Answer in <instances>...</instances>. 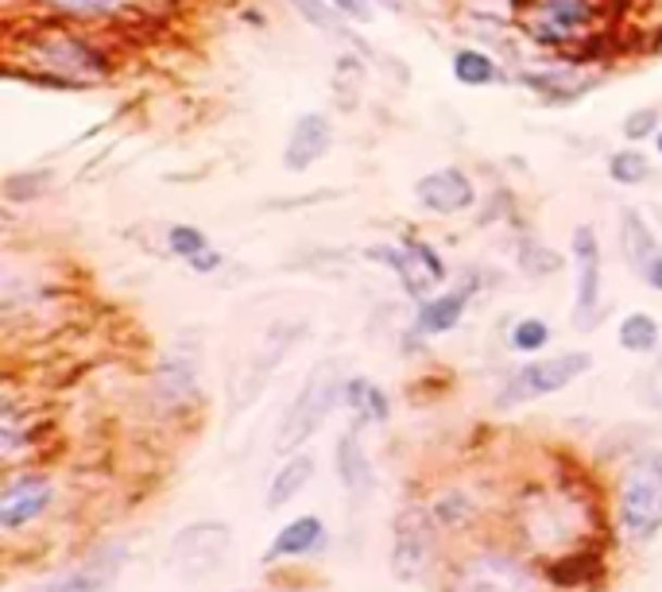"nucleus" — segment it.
<instances>
[{
    "label": "nucleus",
    "instance_id": "obj_1",
    "mask_svg": "<svg viewBox=\"0 0 662 592\" xmlns=\"http://www.w3.org/2000/svg\"><path fill=\"white\" fill-rule=\"evenodd\" d=\"M27 59L36 71H43L47 81L66 89L93 86L113 74V59L93 39L78 36L71 27H43L39 36L27 39Z\"/></svg>",
    "mask_w": 662,
    "mask_h": 592
},
{
    "label": "nucleus",
    "instance_id": "obj_2",
    "mask_svg": "<svg viewBox=\"0 0 662 592\" xmlns=\"http://www.w3.org/2000/svg\"><path fill=\"white\" fill-rule=\"evenodd\" d=\"M341 364L337 361H322L318 368L310 371L302 380L299 395L291 399V407L283 411V423L275 430V453H295L310 433L318 430L322 423L329 418V411L337 407L341 399Z\"/></svg>",
    "mask_w": 662,
    "mask_h": 592
},
{
    "label": "nucleus",
    "instance_id": "obj_3",
    "mask_svg": "<svg viewBox=\"0 0 662 592\" xmlns=\"http://www.w3.org/2000/svg\"><path fill=\"white\" fill-rule=\"evenodd\" d=\"M364 260L388 267L399 279L407 299L415 302H426L430 294H438L446 287V279H450V267H446L438 248L423 237H411V232L399 244H369L364 248Z\"/></svg>",
    "mask_w": 662,
    "mask_h": 592
},
{
    "label": "nucleus",
    "instance_id": "obj_4",
    "mask_svg": "<svg viewBox=\"0 0 662 592\" xmlns=\"http://www.w3.org/2000/svg\"><path fill=\"white\" fill-rule=\"evenodd\" d=\"M620 527L627 539L647 542L659 534L662 527V457L647 453V457L632 461L620 477Z\"/></svg>",
    "mask_w": 662,
    "mask_h": 592
},
{
    "label": "nucleus",
    "instance_id": "obj_5",
    "mask_svg": "<svg viewBox=\"0 0 662 592\" xmlns=\"http://www.w3.org/2000/svg\"><path fill=\"white\" fill-rule=\"evenodd\" d=\"M601 0H535L527 12V39L550 51L582 43L592 36Z\"/></svg>",
    "mask_w": 662,
    "mask_h": 592
},
{
    "label": "nucleus",
    "instance_id": "obj_6",
    "mask_svg": "<svg viewBox=\"0 0 662 592\" xmlns=\"http://www.w3.org/2000/svg\"><path fill=\"white\" fill-rule=\"evenodd\" d=\"M446 592H539L535 577L523 566L520 557L503 554V550H480L465 557L450 577Z\"/></svg>",
    "mask_w": 662,
    "mask_h": 592
},
{
    "label": "nucleus",
    "instance_id": "obj_7",
    "mask_svg": "<svg viewBox=\"0 0 662 592\" xmlns=\"http://www.w3.org/2000/svg\"><path fill=\"white\" fill-rule=\"evenodd\" d=\"M570 256H574V326L589 329L601 314V287H604V256H601V237L597 225L582 222L570 232Z\"/></svg>",
    "mask_w": 662,
    "mask_h": 592
},
{
    "label": "nucleus",
    "instance_id": "obj_8",
    "mask_svg": "<svg viewBox=\"0 0 662 592\" xmlns=\"http://www.w3.org/2000/svg\"><path fill=\"white\" fill-rule=\"evenodd\" d=\"M592 368L589 353H562L550 356V361H530L515 371L508 388L500 391V407H515V403H527V399H542V395H558L562 388L585 376Z\"/></svg>",
    "mask_w": 662,
    "mask_h": 592
},
{
    "label": "nucleus",
    "instance_id": "obj_9",
    "mask_svg": "<svg viewBox=\"0 0 662 592\" xmlns=\"http://www.w3.org/2000/svg\"><path fill=\"white\" fill-rule=\"evenodd\" d=\"M229 527L225 522H195L186 531L175 534L171 542V566L178 577H205L225 562L229 554Z\"/></svg>",
    "mask_w": 662,
    "mask_h": 592
},
{
    "label": "nucleus",
    "instance_id": "obj_10",
    "mask_svg": "<svg viewBox=\"0 0 662 592\" xmlns=\"http://www.w3.org/2000/svg\"><path fill=\"white\" fill-rule=\"evenodd\" d=\"M415 202L434 217H461L477 205V182L461 167H438L415 182Z\"/></svg>",
    "mask_w": 662,
    "mask_h": 592
},
{
    "label": "nucleus",
    "instance_id": "obj_11",
    "mask_svg": "<svg viewBox=\"0 0 662 592\" xmlns=\"http://www.w3.org/2000/svg\"><path fill=\"white\" fill-rule=\"evenodd\" d=\"M334 148V121L326 113H302L283 143V171L307 175L314 163H322Z\"/></svg>",
    "mask_w": 662,
    "mask_h": 592
},
{
    "label": "nucleus",
    "instance_id": "obj_12",
    "mask_svg": "<svg viewBox=\"0 0 662 592\" xmlns=\"http://www.w3.org/2000/svg\"><path fill=\"white\" fill-rule=\"evenodd\" d=\"M299 333H302V322H275V326L267 329L264 341H260L257 353H252V361H248V383L233 395V407H245V403H252V399L264 391V383L272 380V371L283 364V356L295 349Z\"/></svg>",
    "mask_w": 662,
    "mask_h": 592
},
{
    "label": "nucleus",
    "instance_id": "obj_13",
    "mask_svg": "<svg viewBox=\"0 0 662 592\" xmlns=\"http://www.w3.org/2000/svg\"><path fill=\"white\" fill-rule=\"evenodd\" d=\"M51 495H54L51 480L39 477V473H20V477H12L9 484H4V492H0V527H4V531L27 527V522L47 512Z\"/></svg>",
    "mask_w": 662,
    "mask_h": 592
},
{
    "label": "nucleus",
    "instance_id": "obj_14",
    "mask_svg": "<svg viewBox=\"0 0 662 592\" xmlns=\"http://www.w3.org/2000/svg\"><path fill=\"white\" fill-rule=\"evenodd\" d=\"M434 557V527L423 515H403L396 527V550H391V574L415 581Z\"/></svg>",
    "mask_w": 662,
    "mask_h": 592
},
{
    "label": "nucleus",
    "instance_id": "obj_15",
    "mask_svg": "<svg viewBox=\"0 0 662 592\" xmlns=\"http://www.w3.org/2000/svg\"><path fill=\"white\" fill-rule=\"evenodd\" d=\"M469 299H473V287H453V291H438L426 302H419L415 310V329L423 337H441L450 329L461 326L469 310Z\"/></svg>",
    "mask_w": 662,
    "mask_h": 592
},
{
    "label": "nucleus",
    "instance_id": "obj_16",
    "mask_svg": "<svg viewBox=\"0 0 662 592\" xmlns=\"http://www.w3.org/2000/svg\"><path fill=\"white\" fill-rule=\"evenodd\" d=\"M616 237H620V252H624V260H627V267H632V272L644 275L647 267H651L654 260L662 256L659 237H654V229L644 222V213H639V210H624V213H620Z\"/></svg>",
    "mask_w": 662,
    "mask_h": 592
},
{
    "label": "nucleus",
    "instance_id": "obj_17",
    "mask_svg": "<svg viewBox=\"0 0 662 592\" xmlns=\"http://www.w3.org/2000/svg\"><path fill=\"white\" fill-rule=\"evenodd\" d=\"M155 388L171 399V403H183V399L195 395L198 388V356L195 349L186 353V349H175V353L163 356L160 371H155Z\"/></svg>",
    "mask_w": 662,
    "mask_h": 592
},
{
    "label": "nucleus",
    "instance_id": "obj_18",
    "mask_svg": "<svg viewBox=\"0 0 662 592\" xmlns=\"http://www.w3.org/2000/svg\"><path fill=\"white\" fill-rule=\"evenodd\" d=\"M322 534H326V527H322L318 515H299V519L287 522V527L275 534L264 557H267V562H279V557L310 554L314 546H322Z\"/></svg>",
    "mask_w": 662,
    "mask_h": 592
},
{
    "label": "nucleus",
    "instance_id": "obj_19",
    "mask_svg": "<svg viewBox=\"0 0 662 592\" xmlns=\"http://www.w3.org/2000/svg\"><path fill=\"white\" fill-rule=\"evenodd\" d=\"M337 477H341V484L349 488L353 495H364L372 484V465H369V453H364L361 438H357V430H345L341 438H337Z\"/></svg>",
    "mask_w": 662,
    "mask_h": 592
},
{
    "label": "nucleus",
    "instance_id": "obj_20",
    "mask_svg": "<svg viewBox=\"0 0 662 592\" xmlns=\"http://www.w3.org/2000/svg\"><path fill=\"white\" fill-rule=\"evenodd\" d=\"M341 403L353 411L361 423H388L391 415V403L384 395V388L369 380V376H349L341 388Z\"/></svg>",
    "mask_w": 662,
    "mask_h": 592
},
{
    "label": "nucleus",
    "instance_id": "obj_21",
    "mask_svg": "<svg viewBox=\"0 0 662 592\" xmlns=\"http://www.w3.org/2000/svg\"><path fill=\"white\" fill-rule=\"evenodd\" d=\"M450 71H453V81L465 89H485L503 78L500 62H496L488 51H480V47H461V51H453Z\"/></svg>",
    "mask_w": 662,
    "mask_h": 592
},
{
    "label": "nucleus",
    "instance_id": "obj_22",
    "mask_svg": "<svg viewBox=\"0 0 662 592\" xmlns=\"http://www.w3.org/2000/svg\"><path fill=\"white\" fill-rule=\"evenodd\" d=\"M616 341H620V349H627V353L651 356L654 349H659V341H662L659 318H654V314H647V310H627L624 318H620Z\"/></svg>",
    "mask_w": 662,
    "mask_h": 592
},
{
    "label": "nucleus",
    "instance_id": "obj_23",
    "mask_svg": "<svg viewBox=\"0 0 662 592\" xmlns=\"http://www.w3.org/2000/svg\"><path fill=\"white\" fill-rule=\"evenodd\" d=\"M310 477H314V461L310 457H291L287 465H279L272 488H267V507L275 512V507H283L287 500H295V495L310 484Z\"/></svg>",
    "mask_w": 662,
    "mask_h": 592
},
{
    "label": "nucleus",
    "instance_id": "obj_24",
    "mask_svg": "<svg viewBox=\"0 0 662 592\" xmlns=\"http://www.w3.org/2000/svg\"><path fill=\"white\" fill-rule=\"evenodd\" d=\"M291 9L299 12V20H307L310 27H318L322 36H334V39H349L353 47H361V51H369V47L361 43V39L345 27V20L334 12V4L329 0H291Z\"/></svg>",
    "mask_w": 662,
    "mask_h": 592
},
{
    "label": "nucleus",
    "instance_id": "obj_25",
    "mask_svg": "<svg viewBox=\"0 0 662 592\" xmlns=\"http://www.w3.org/2000/svg\"><path fill=\"white\" fill-rule=\"evenodd\" d=\"M604 171H609V178L616 186H644L647 178H651V160H647V151L639 148H620L609 155Z\"/></svg>",
    "mask_w": 662,
    "mask_h": 592
},
{
    "label": "nucleus",
    "instance_id": "obj_26",
    "mask_svg": "<svg viewBox=\"0 0 662 592\" xmlns=\"http://www.w3.org/2000/svg\"><path fill=\"white\" fill-rule=\"evenodd\" d=\"M520 272L527 279H550L554 272H562V256H558L554 248L542 244V240L527 237L520 244Z\"/></svg>",
    "mask_w": 662,
    "mask_h": 592
},
{
    "label": "nucleus",
    "instance_id": "obj_27",
    "mask_svg": "<svg viewBox=\"0 0 662 592\" xmlns=\"http://www.w3.org/2000/svg\"><path fill=\"white\" fill-rule=\"evenodd\" d=\"M601 569V557L597 554H570V557H558L550 566V584L558 589H574V584H585L592 574Z\"/></svg>",
    "mask_w": 662,
    "mask_h": 592
},
{
    "label": "nucleus",
    "instance_id": "obj_28",
    "mask_svg": "<svg viewBox=\"0 0 662 592\" xmlns=\"http://www.w3.org/2000/svg\"><path fill=\"white\" fill-rule=\"evenodd\" d=\"M361 86H364V62L357 59V54L345 51L341 59H337V66H334V89H337V101H341V109L357 105V93H361Z\"/></svg>",
    "mask_w": 662,
    "mask_h": 592
},
{
    "label": "nucleus",
    "instance_id": "obj_29",
    "mask_svg": "<svg viewBox=\"0 0 662 592\" xmlns=\"http://www.w3.org/2000/svg\"><path fill=\"white\" fill-rule=\"evenodd\" d=\"M47 9L59 16H78V20H105L116 16L121 9H128L133 0H43Z\"/></svg>",
    "mask_w": 662,
    "mask_h": 592
},
{
    "label": "nucleus",
    "instance_id": "obj_30",
    "mask_svg": "<svg viewBox=\"0 0 662 592\" xmlns=\"http://www.w3.org/2000/svg\"><path fill=\"white\" fill-rule=\"evenodd\" d=\"M205 248H210V237H205L198 225L183 222V225H171V229H167V252L175 260H186V264H190L195 256H202Z\"/></svg>",
    "mask_w": 662,
    "mask_h": 592
},
{
    "label": "nucleus",
    "instance_id": "obj_31",
    "mask_svg": "<svg viewBox=\"0 0 662 592\" xmlns=\"http://www.w3.org/2000/svg\"><path fill=\"white\" fill-rule=\"evenodd\" d=\"M512 353H542L550 345V326L542 318H520L508 333Z\"/></svg>",
    "mask_w": 662,
    "mask_h": 592
},
{
    "label": "nucleus",
    "instance_id": "obj_32",
    "mask_svg": "<svg viewBox=\"0 0 662 592\" xmlns=\"http://www.w3.org/2000/svg\"><path fill=\"white\" fill-rule=\"evenodd\" d=\"M659 124H662V109L659 105H639V109H632L624 121H620V133H624L627 143H644V140H651V136L662 133Z\"/></svg>",
    "mask_w": 662,
    "mask_h": 592
},
{
    "label": "nucleus",
    "instance_id": "obj_33",
    "mask_svg": "<svg viewBox=\"0 0 662 592\" xmlns=\"http://www.w3.org/2000/svg\"><path fill=\"white\" fill-rule=\"evenodd\" d=\"M113 566H116V562H113ZM113 566H101V562H93L89 569H78V574L43 584V589H36V592H98L101 584L113 577Z\"/></svg>",
    "mask_w": 662,
    "mask_h": 592
},
{
    "label": "nucleus",
    "instance_id": "obj_34",
    "mask_svg": "<svg viewBox=\"0 0 662 592\" xmlns=\"http://www.w3.org/2000/svg\"><path fill=\"white\" fill-rule=\"evenodd\" d=\"M329 4H334V12L341 20H349V24H372V16H376V9H380V4H376V0H329Z\"/></svg>",
    "mask_w": 662,
    "mask_h": 592
},
{
    "label": "nucleus",
    "instance_id": "obj_35",
    "mask_svg": "<svg viewBox=\"0 0 662 592\" xmlns=\"http://www.w3.org/2000/svg\"><path fill=\"white\" fill-rule=\"evenodd\" d=\"M221 264H225V256H221L217 248L210 244V248H205V252H202V256H195L186 267H190V272H195V275H213Z\"/></svg>",
    "mask_w": 662,
    "mask_h": 592
},
{
    "label": "nucleus",
    "instance_id": "obj_36",
    "mask_svg": "<svg viewBox=\"0 0 662 592\" xmlns=\"http://www.w3.org/2000/svg\"><path fill=\"white\" fill-rule=\"evenodd\" d=\"M644 284L651 287V291H659V294H662V256L654 260V264H651V267H647V272H644Z\"/></svg>",
    "mask_w": 662,
    "mask_h": 592
},
{
    "label": "nucleus",
    "instance_id": "obj_37",
    "mask_svg": "<svg viewBox=\"0 0 662 592\" xmlns=\"http://www.w3.org/2000/svg\"><path fill=\"white\" fill-rule=\"evenodd\" d=\"M376 4H380L384 12H396V16H399V12L411 9V0H376Z\"/></svg>",
    "mask_w": 662,
    "mask_h": 592
},
{
    "label": "nucleus",
    "instance_id": "obj_38",
    "mask_svg": "<svg viewBox=\"0 0 662 592\" xmlns=\"http://www.w3.org/2000/svg\"><path fill=\"white\" fill-rule=\"evenodd\" d=\"M654 151H659V155H662V133L654 136Z\"/></svg>",
    "mask_w": 662,
    "mask_h": 592
}]
</instances>
